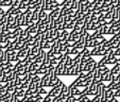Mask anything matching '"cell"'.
I'll list each match as a JSON object with an SVG mask.
<instances>
[{
    "mask_svg": "<svg viewBox=\"0 0 120 102\" xmlns=\"http://www.w3.org/2000/svg\"><path fill=\"white\" fill-rule=\"evenodd\" d=\"M47 72H48V68L45 67L43 64H41L39 68L37 69L36 71H35V75H36V76H39V77H41V76H45Z\"/></svg>",
    "mask_w": 120,
    "mask_h": 102,
    "instance_id": "1",
    "label": "cell"
},
{
    "mask_svg": "<svg viewBox=\"0 0 120 102\" xmlns=\"http://www.w3.org/2000/svg\"><path fill=\"white\" fill-rule=\"evenodd\" d=\"M120 73V63L116 64L113 66V68H111V75L112 76H118Z\"/></svg>",
    "mask_w": 120,
    "mask_h": 102,
    "instance_id": "2",
    "label": "cell"
},
{
    "mask_svg": "<svg viewBox=\"0 0 120 102\" xmlns=\"http://www.w3.org/2000/svg\"><path fill=\"white\" fill-rule=\"evenodd\" d=\"M39 66H41L39 64L35 63V62H32V63L30 64V66H29V72H35V71L39 68Z\"/></svg>",
    "mask_w": 120,
    "mask_h": 102,
    "instance_id": "3",
    "label": "cell"
},
{
    "mask_svg": "<svg viewBox=\"0 0 120 102\" xmlns=\"http://www.w3.org/2000/svg\"><path fill=\"white\" fill-rule=\"evenodd\" d=\"M120 18L119 16V9H118L117 7H114L113 8V23L116 20H118V19Z\"/></svg>",
    "mask_w": 120,
    "mask_h": 102,
    "instance_id": "4",
    "label": "cell"
},
{
    "mask_svg": "<svg viewBox=\"0 0 120 102\" xmlns=\"http://www.w3.org/2000/svg\"><path fill=\"white\" fill-rule=\"evenodd\" d=\"M13 94H15L18 99H21V98H23L26 96V89H18L17 91H15V93H13Z\"/></svg>",
    "mask_w": 120,
    "mask_h": 102,
    "instance_id": "5",
    "label": "cell"
},
{
    "mask_svg": "<svg viewBox=\"0 0 120 102\" xmlns=\"http://www.w3.org/2000/svg\"><path fill=\"white\" fill-rule=\"evenodd\" d=\"M41 78L39 77V76H35V77L33 78V79L30 81V83H33V84H37V83H39L41 82Z\"/></svg>",
    "mask_w": 120,
    "mask_h": 102,
    "instance_id": "6",
    "label": "cell"
},
{
    "mask_svg": "<svg viewBox=\"0 0 120 102\" xmlns=\"http://www.w3.org/2000/svg\"><path fill=\"white\" fill-rule=\"evenodd\" d=\"M38 94L39 95H41V96L48 95V91H47V89H46V87H41V88H39L38 89Z\"/></svg>",
    "mask_w": 120,
    "mask_h": 102,
    "instance_id": "7",
    "label": "cell"
},
{
    "mask_svg": "<svg viewBox=\"0 0 120 102\" xmlns=\"http://www.w3.org/2000/svg\"><path fill=\"white\" fill-rule=\"evenodd\" d=\"M52 99L53 98H51L49 95H46L45 97H44V101L43 102H52Z\"/></svg>",
    "mask_w": 120,
    "mask_h": 102,
    "instance_id": "8",
    "label": "cell"
},
{
    "mask_svg": "<svg viewBox=\"0 0 120 102\" xmlns=\"http://www.w3.org/2000/svg\"><path fill=\"white\" fill-rule=\"evenodd\" d=\"M119 76H113L112 77V82H115V83H117V82H119Z\"/></svg>",
    "mask_w": 120,
    "mask_h": 102,
    "instance_id": "9",
    "label": "cell"
},
{
    "mask_svg": "<svg viewBox=\"0 0 120 102\" xmlns=\"http://www.w3.org/2000/svg\"><path fill=\"white\" fill-rule=\"evenodd\" d=\"M75 25H77V26H83V25H84V18L78 19L77 23H75Z\"/></svg>",
    "mask_w": 120,
    "mask_h": 102,
    "instance_id": "10",
    "label": "cell"
},
{
    "mask_svg": "<svg viewBox=\"0 0 120 102\" xmlns=\"http://www.w3.org/2000/svg\"><path fill=\"white\" fill-rule=\"evenodd\" d=\"M114 55H115L117 59H120V49L115 50V52H114Z\"/></svg>",
    "mask_w": 120,
    "mask_h": 102,
    "instance_id": "11",
    "label": "cell"
},
{
    "mask_svg": "<svg viewBox=\"0 0 120 102\" xmlns=\"http://www.w3.org/2000/svg\"><path fill=\"white\" fill-rule=\"evenodd\" d=\"M4 102H10V101H4Z\"/></svg>",
    "mask_w": 120,
    "mask_h": 102,
    "instance_id": "12",
    "label": "cell"
},
{
    "mask_svg": "<svg viewBox=\"0 0 120 102\" xmlns=\"http://www.w3.org/2000/svg\"><path fill=\"white\" fill-rule=\"evenodd\" d=\"M118 34H120V31H119V33H118Z\"/></svg>",
    "mask_w": 120,
    "mask_h": 102,
    "instance_id": "13",
    "label": "cell"
},
{
    "mask_svg": "<svg viewBox=\"0 0 120 102\" xmlns=\"http://www.w3.org/2000/svg\"><path fill=\"white\" fill-rule=\"evenodd\" d=\"M41 102H43V101H41Z\"/></svg>",
    "mask_w": 120,
    "mask_h": 102,
    "instance_id": "14",
    "label": "cell"
}]
</instances>
